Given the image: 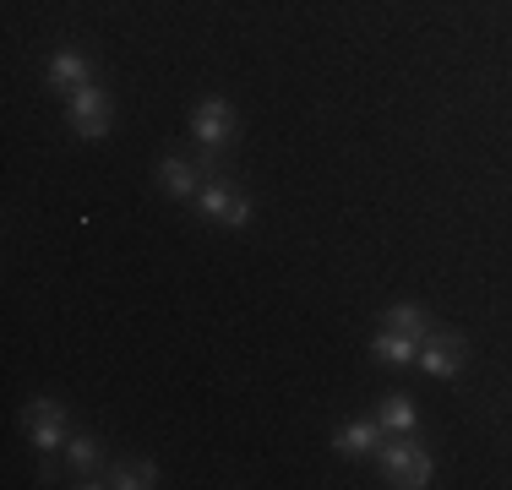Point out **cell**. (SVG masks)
<instances>
[{"instance_id": "1", "label": "cell", "mask_w": 512, "mask_h": 490, "mask_svg": "<svg viewBox=\"0 0 512 490\" xmlns=\"http://www.w3.org/2000/svg\"><path fill=\"white\" fill-rule=\"evenodd\" d=\"M235 137H240V120L229 98H202L191 109V142H197L202 175H224V158L235 153Z\"/></svg>"}, {"instance_id": "2", "label": "cell", "mask_w": 512, "mask_h": 490, "mask_svg": "<svg viewBox=\"0 0 512 490\" xmlns=\"http://www.w3.org/2000/svg\"><path fill=\"white\" fill-rule=\"evenodd\" d=\"M376 469H382V480L387 485H398V490H425V485H436V458L420 447L414 436H387L382 447H376Z\"/></svg>"}, {"instance_id": "3", "label": "cell", "mask_w": 512, "mask_h": 490, "mask_svg": "<svg viewBox=\"0 0 512 490\" xmlns=\"http://www.w3.org/2000/svg\"><path fill=\"white\" fill-rule=\"evenodd\" d=\"M197 218H207V224H218V229H251L256 202L229 175H207L202 191H197Z\"/></svg>"}, {"instance_id": "4", "label": "cell", "mask_w": 512, "mask_h": 490, "mask_svg": "<svg viewBox=\"0 0 512 490\" xmlns=\"http://www.w3.org/2000/svg\"><path fill=\"white\" fill-rule=\"evenodd\" d=\"M66 126L77 131L82 142H104L109 126H115V98H109L99 82H88V88L66 93Z\"/></svg>"}, {"instance_id": "5", "label": "cell", "mask_w": 512, "mask_h": 490, "mask_svg": "<svg viewBox=\"0 0 512 490\" xmlns=\"http://www.w3.org/2000/svg\"><path fill=\"white\" fill-rule=\"evenodd\" d=\"M22 431H28L33 441V452H66V441H71V414H66V403L60 398H33L28 409H22Z\"/></svg>"}, {"instance_id": "6", "label": "cell", "mask_w": 512, "mask_h": 490, "mask_svg": "<svg viewBox=\"0 0 512 490\" xmlns=\"http://www.w3.org/2000/svg\"><path fill=\"white\" fill-rule=\"evenodd\" d=\"M414 365H420L425 376H436V382H453L463 365H469V338H463L458 327H431Z\"/></svg>"}, {"instance_id": "7", "label": "cell", "mask_w": 512, "mask_h": 490, "mask_svg": "<svg viewBox=\"0 0 512 490\" xmlns=\"http://www.w3.org/2000/svg\"><path fill=\"white\" fill-rule=\"evenodd\" d=\"M382 441H387L382 420H376V414H355V420H344L333 431V452H338V458H376Z\"/></svg>"}, {"instance_id": "8", "label": "cell", "mask_w": 512, "mask_h": 490, "mask_svg": "<svg viewBox=\"0 0 512 490\" xmlns=\"http://www.w3.org/2000/svg\"><path fill=\"white\" fill-rule=\"evenodd\" d=\"M88 82H93V60H88V49H82V44H60L55 55H50V88L66 98V93L88 88Z\"/></svg>"}, {"instance_id": "9", "label": "cell", "mask_w": 512, "mask_h": 490, "mask_svg": "<svg viewBox=\"0 0 512 490\" xmlns=\"http://www.w3.org/2000/svg\"><path fill=\"white\" fill-rule=\"evenodd\" d=\"M153 175H158V186H164L169 196H180V202H197V191H202V164L197 158H180V153H164L153 164Z\"/></svg>"}, {"instance_id": "10", "label": "cell", "mask_w": 512, "mask_h": 490, "mask_svg": "<svg viewBox=\"0 0 512 490\" xmlns=\"http://www.w3.org/2000/svg\"><path fill=\"white\" fill-rule=\"evenodd\" d=\"M66 474H71V485H99V474H104V452H99V436H88V431H71L66 441Z\"/></svg>"}, {"instance_id": "11", "label": "cell", "mask_w": 512, "mask_h": 490, "mask_svg": "<svg viewBox=\"0 0 512 490\" xmlns=\"http://www.w3.org/2000/svg\"><path fill=\"white\" fill-rule=\"evenodd\" d=\"M371 414L382 420V431H387V436H420V409H414L409 392H387V398L376 403Z\"/></svg>"}, {"instance_id": "12", "label": "cell", "mask_w": 512, "mask_h": 490, "mask_svg": "<svg viewBox=\"0 0 512 490\" xmlns=\"http://www.w3.org/2000/svg\"><path fill=\"white\" fill-rule=\"evenodd\" d=\"M371 360H376V365H414V360H420V338H414V333H398V327H376Z\"/></svg>"}, {"instance_id": "13", "label": "cell", "mask_w": 512, "mask_h": 490, "mask_svg": "<svg viewBox=\"0 0 512 490\" xmlns=\"http://www.w3.org/2000/svg\"><path fill=\"white\" fill-rule=\"evenodd\" d=\"M164 474H158L153 458H137V463H109V469L99 474L104 490H153Z\"/></svg>"}, {"instance_id": "14", "label": "cell", "mask_w": 512, "mask_h": 490, "mask_svg": "<svg viewBox=\"0 0 512 490\" xmlns=\"http://www.w3.org/2000/svg\"><path fill=\"white\" fill-rule=\"evenodd\" d=\"M382 327H398V333H414L425 343V333H431V311H425V305H414V300H398V305H387L382 311Z\"/></svg>"}]
</instances>
